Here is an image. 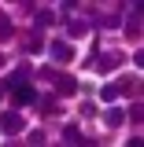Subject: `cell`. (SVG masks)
<instances>
[{"mask_svg": "<svg viewBox=\"0 0 144 147\" xmlns=\"http://www.w3.org/2000/svg\"><path fill=\"white\" fill-rule=\"evenodd\" d=\"M11 99H15V107H30V103H37V92L30 81H18V85H11Z\"/></svg>", "mask_w": 144, "mask_h": 147, "instance_id": "obj_1", "label": "cell"}, {"mask_svg": "<svg viewBox=\"0 0 144 147\" xmlns=\"http://www.w3.org/2000/svg\"><path fill=\"white\" fill-rule=\"evenodd\" d=\"M48 81L55 85V92H59V96H74V92H78V81H74L70 74H63V70H52V77H48Z\"/></svg>", "mask_w": 144, "mask_h": 147, "instance_id": "obj_2", "label": "cell"}, {"mask_svg": "<svg viewBox=\"0 0 144 147\" xmlns=\"http://www.w3.org/2000/svg\"><path fill=\"white\" fill-rule=\"evenodd\" d=\"M48 52H52V63H70V59H74V48L67 44V40H52Z\"/></svg>", "mask_w": 144, "mask_h": 147, "instance_id": "obj_3", "label": "cell"}, {"mask_svg": "<svg viewBox=\"0 0 144 147\" xmlns=\"http://www.w3.org/2000/svg\"><path fill=\"white\" fill-rule=\"evenodd\" d=\"M0 129L4 132H18L22 129V118H18L15 110H8V114H0Z\"/></svg>", "mask_w": 144, "mask_h": 147, "instance_id": "obj_4", "label": "cell"}, {"mask_svg": "<svg viewBox=\"0 0 144 147\" xmlns=\"http://www.w3.org/2000/svg\"><path fill=\"white\" fill-rule=\"evenodd\" d=\"M104 121H107L111 129H115V125H122V121H126V110H118V107H111L107 114H104Z\"/></svg>", "mask_w": 144, "mask_h": 147, "instance_id": "obj_5", "label": "cell"}, {"mask_svg": "<svg viewBox=\"0 0 144 147\" xmlns=\"http://www.w3.org/2000/svg\"><path fill=\"white\" fill-rule=\"evenodd\" d=\"M115 66H122V55L118 52H107L104 59H100V70H115Z\"/></svg>", "mask_w": 144, "mask_h": 147, "instance_id": "obj_6", "label": "cell"}, {"mask_svg": "<svg viewBox=\"0 0 144 147\" xmlns=\"http://www.w3.org/2000/svg\"><path fill=\"white\" fill-rule=\"evenodd\" d=\"M126 33H129V37L141 33V7H133V15H129V22H126Z\"/></svg>", "mask_w": 144, "mask_h": 147, "instance_id": "obj_7", "label": "cell"}, {"mask_svg": "<svg viewBox=\"0 0 144 147\" xmlns=\"http://www.w3.org/2000/svg\"><path fill=\"white\" fill-rule=\"evenodd\" d=\"M118 96H122V85H104V88H100V99H118Z\"/></svg>", "mask_w": 144, "mask_h": 147, "instance_id": "obj_8", "label": "cell"}, {"mask_svg": "<svg viewBox=\"0 0 144 147\" xmlns=\"http://www.w3.org/2000/svg\"><path fill=\"white\" fill-rule=\"evenodd\" d=\"M63 140H67V144H81V129H78V125H67V129H63Z\"/></svg>", "mask_w": 144, "mask_h": 147, "instance_id": "obj_9", "label": "cell"}, {"mask_svg": "<svg viewBox=\"0 0 144 147\" xmlns=\"http://www.w3.org/2000/svg\"><path fill=\"white\" fill-rule=\"evenodd\" d=\"M11 33H15V26H11V18H8V15H0V40H8Z\"/></svg>", "mask_w": 144, "mask_h": 147, "instance_id": "obj_10", "label": "cell"}, {"mask_svg": "<svg viewBox=\"0 0 144 147\" xmlns=\"http://www.w3.org/2000/svg\"><path fill=\"white\" fill-rule=\"evenodd\" d=\"M70 33L74 37H85L89 33V22H70Z\"/></svg>", "mask_w": 144, "mask_h": 147, "instance_id": "obj_11", "label": "cell"}, {"mask_svg": "<svg viewBox=\"0 0 144 147\" xmlns=\"http://www.w3.org/2000/svg\"><path fill=\"white\" fill-rule=\"evenodd\" d=\"M52 22H55L52 11H41V15H37V26H52Z\"/></svg>", "mask_w": 144, "mask_h": 147, "instance_id": "obj_12", "label": "cell"}, {"mask_svg": "<svg viewBox=\"0 0 144 147\" xmlns=\"http://www.w3.org/2000/svg\"><path fill=\"white\" fill-rule=\"evenodd\" d=\"M26 52H30V55H37V52H44V48H41V37H37V33L30 37V48H26Z\"/></svg>", "mask_w": 144, "mask_h": 147, "instance_id": "obj_13", "label": "cell"}, {"mask_svg": "<svg viewBox=\"0 0 144 147\" xmlns=\"http://www.w3.org/2000/svg\"><path fill=\"white\" fill-rule=\"evenodd\" d=\"M26 140H30V144H44V132H41V129H33V132H30Z\"/></svg>", "mask_w": 144, "mask_h": 147, "instance_id": "obj_14", "label": "cell"}, {"mask_svg": "<svg viewBox=\"0 0 144 147\" xmlns=\"http://www.w3.org/2000/svg\"><path fill=\"white\" fill-rule=\"evenodd\" d=\"M41 110H44V114H52V110H59V107H55V99H41Z\"/></svg>", "mask_w": 144, "mask_h": 147, "instance_id": "obj_15", "label": "cell"}, {"mask_svg": "<svg viewBox=\"0 0 144 147\" xmlns=\"http://www.w3.org/2000/svg\"><path fill=\"white\" fill-rule=\"evenodd\" d=\"M0 66H4V55H0Z\"/></svg>", "mask_w": 144, "mask_h": 147, "instance_id": "obj_16", "label": "cell"}]
</instances>
